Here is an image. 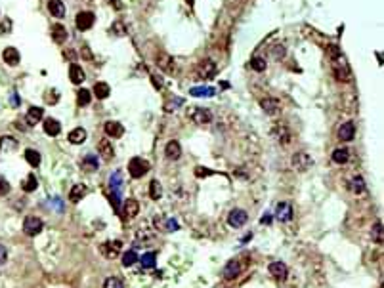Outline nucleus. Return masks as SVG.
<instances>
[{"instance_id":"50","label":"nucleus","mask_w":384,"mask_h":288,"mask_svg":"<svg viewBox=\"0 0 384 288\" xmlns=\"http://www.w3.org/2000/svg\"><path fill=\"white\" fill-rule=\"evenodd\" d=\"M285 58V48L283 46H277V48H273V59H283Z\"/></svg>"},{"instance_id":"45","label":"nucleus","mask_w":384,"mask_h":288,"mask_svg":"<svg viewBox=\"0 0 384 288\" xmlns=\"http://www.w3.org/2000/svg\"><path fill=\"white\" fill-rule=\"evenodd\" d=\"M10 189H12V185H10V181L4 178V176H0V197H4V195H8L10 193Z\"/></svg>"},{"instance_id":"18","label":"nucleus","mask_w":384,"mask_h":288,"mask_svg":"<svg viewBox=\"0 0 384 288\" xmlns=\"http://www.w3.org/2000/svg\"><path fill=\"white\" fill-rule=\"evenodd\" d=\"M98 151H100L101 159L105 160H111L115 157V149H113V144L107 140V138H103L100 140V144H98Z\"/></svg>"},{"instance_id":"38","label":"nucleus","mask_w":384,"mask_h":288,"mask_svg":"<svg viewBox=\"0 0 384 288\" xmlns=\"http://www.w3.org/2000/svg\"><path fill=\"white\" fill-rule=\"evenodd\" d=\"M21 187H23V191H27V193H31V191H37V187H39V181H37V176H33V174H29L27 176V180L21 183Z\"/></svg>"},{"instance_id":"42","label":"nucleus","mask_w":384,"mask_h":288,"mask_svg":"<svg viewBox=\"0 0 384 288\" xmlns=\"http://www.w3.org/2000/svg\"><path fill=\"white\" fill-rule=\"evenodd\" d=\"M182 103H184L182 98H171V101H167V103H165V111H167V113H172V111H176Z\"/></svg>"},{"instance_id":"10","label":"nucleus","mask_w":384,"mask_h":288,"mask_svg":"<svg viewBox=\"0 0 384 288\" xmlns=\"http://www.w3.org/2000/svg\"><path fill=\"white\" fill-rule=\"evenodd\" d=\"M94 21H96V15L92 14V12H79V14H77V19H75V23H77V29H79V31L92 29Z\"/></svg>"},{"instance_id":"33","label":"nucleus","mask_w":384,"mask_h":288,"mask_svg":"<svg viewBox=\"0 0 384 288\" xmlns=\"http://www.w3.org/2000/svg\"><path fill=\"white\" fill-rule=\"evenodd\" d=\"M371 237L377 245H383L384 241V235H383V221H375L373 227H371Z\"/></svg>"},{"instance_id":"51","label":"nucleus","mask_w":384,"mask_h":288,"mask_svg":"<svg viewBox=\"0 0 384 288\" xmlns=\"http://www.w3.org/2000/svg\"><path fill=\"white\" fill-rule=\"evenodd\" d=\"M6 259H8V250H6V246L0 245V265H4Z\"/></svg>"},{"instance_id":"47","label":"nucleus","mask_w":384,"mask_h":288,"mask_svg":"<svg viewBox=\"0 0 384 288\" xmlns=\"http://www.w3.org/2000/svg\"><path fill=\"white\" fill-rule=\"evenodd\" d=\"M213 170H209V168H203V166H197L195 168V176L197 178H209V176H213Z\"/></svg>"},{"instance_id":"21","label":"nucleus","mask_w":384,"mask_h":288,"mask_svg":"<svg viewBox=\"0 0 384 288\" xmlns=\"http://www.w3.org/2000/svg\"><path fill=\"white\" fill-rule=\"evenodd\" d=\"M123 210H125V217L132 219V217L138 216V212H140V204H138L136 199H127V201L123 202Z\"/></svg>"},{"instance_id":"24","label":"nucleus","mask_w":384,"mask_h":288,"mask_svg":"<svg viewBox=\"0 0 384 288\" xmlns=\"http://www.w3.org/2000/svg\"><path fill=\"white\" fill-rule=\"evenodd\" d=\"M67 29L61 25V23H56V25H52V38H54V42L56 44H63L67 40Z\"/></svg>"},{"instance_id":"4","label":"nucleus","mask_w":384,"mask_h":288,"mask_svg":"<svg viewBox=\"0 0 384 288\" xmlns=\"http://www.w3.org/2000/svg\"><path fill=\"white\" fill-rule=\"evenodd\" d=\"M291 164H293V168L297 172H308L312 168L313 160L308 153H295L293 159H291Z\"/></svg>"},{"instance_id":"22","label":"nucleus","mask_w":384,"mask_h":288,"mask_svg":"<svg viewBox=\"0 0 384 288\" xmlns=\"http://www.w3.org/2000/svg\"><path fill=\"white\" fill-rule=\"evenodd\" d=\"M2 59L8 63V65H17L19 63V59H21V56H19V52L15 50L14 46H8V48H4V52H2Z\"/></svg>"},{"instance_id":"2","label":"nucleus","mask_w":384,"mask_h":288,"mask_svg":"<svg viewBox=\"0 0 384 288\" xmlns=\"http://www.w3.org/2000/svg\"><path fill=\"white\" fill-rule=\"evenodd\" d=\"M149 172V162L142 157H134L128 162V174L134 178V180H140L145 174Z\"/></svg>"},{"instance_id":"31","label":"nucleus","mask_w":384,"mask_h":288,"mask_svg":"<svg viewBox=\"0 0 384 288\" xmlns=\"http://www.w3.org/2000/svg\"><path fill=\"white\" fill-rule=\"evenodd\" d=\"M109 94H111V88H109V84H105V82H96V84H94V96H96L98 100H105V98H109Z\"/></svg>"},{"instance_id":"6","label":"nucleus","mask_w":384,"mask_h":288,"mask_svg":"<svg viewBox=\"0 0 384 288\" xmlns=\"http://www.w3.org/2000/svg\"><path fill=\"white\" fill-rule=\"evenodd\" d=\"M155 61H157V67H159L163 72H167V74H174V72L178 71V65H176L174 58L169 56V54H165V52L159 54Z\"/></svg>"},{"instance_id":"46","label":"nucleus","mask_w":384,"mask_h":288,"mask_svg":"<svg viewBox=\"0 0 384 288\" xmlns=\"http://www.w3.org/2000/svg\"><path fill=\"white\" fill-rule=\"evenodd\" d=\"M113 35L117 36H123V35H127V29H125V25H123V21H115L113 23Z\"/></svg>"},{"instance_id":"13","label":"nucleus","mask_w":384,"mask_h":288,"mask_svg":"<svg viewBox=\"0 0 384 288\" xmlns=\"http://www.w3.org/2000/svg\"><path fill=\"white\" fill-rule=\"evenodd\" d=\"M260 107L266 111V115H279L281 113V103L279 100H275V98H264V100H260Z\"/></svg>"},{"instance_id":"25","label":"nucleus","mask_w":384,"mask_h":288,"mask_svg":"<svg viewBox=\"0 0 384 288\" xmlns=\"http://www.w3.org/2000/svg\"><path fill=\"white\" fill-rule=\"evenodd\" d=\"M350 191H352L354 195H365V191H367L365 180H363L361 176H354L352 181H350Z\"/></svg>"},{"instance_id":"14","label":"nucleus","mask_w":384,"mask_h":288,"mask_svg":"<svg viewBox=\"0 0 384 288\" xmlns=\"http://www.w3.org/2000/svg\"><path fill=\"white\" fill-rule=\"evenodd\" d=\"M354 138H356V124L352 120H348V122H344L341 128H339V140H342V142H352Z\"/></svg>"},{"instance_id":"27","label":"nucleus","mask_w":384,"mask_h":288,"mask_svg":"<svg viewBox=\"0 0 384 288\" xmlns=\"http://www.w3.org/2000/svg\"><path fill=\"white\" fill-rule=\"evenodd\" d=\"M48 12L54 15V17H63L65 15V6L61 0H48Z\"/></svg>"},{"instance_id":"16","label":"nucleus","mask_w":384,"mask_h":288,"mask_svg":"<svg viewBox=\"0 0 384 288\" xmlns=\"http://www.w3.org/2000/svg\"><path fill=\"white\" fill-rule=\"evenodd\" d=\"M165 155H167V159L171 160H178L182 157V145L178 144L176 140H171L167 147H165Z\"/></svg>"},{"instance_id":"8","label":"nucleus","mask_w":384,"mask_h":288,"mask_svg":"<svg viewBox=\"0 0 384 288\" xmlns=\"http://www.w3.org/2000/svg\"><path fill=\"white\" fill-rule=\"evenodd\" d=\"M121 250H123V243H121V241H107V243H103V245L100 246V252L103 254V258H107V259L119 258Z\"/></svg>"},{"instance_id":"35","label":"nucleus","mask_w":384,"mask_h":288,"mask_svg":"<svg viewBox=\"0 0 384 288\" xmlns=\"http://www.w3.org/2000/svg\"><path fill=\"white\" fill-rule=\"evenodd\" d=\"M140 261H142V265L145 269H153L157 263V254L155 252H145L142 258H140Z\"/></svg>"},{"instance_id":"20","label":"nucleus","mask_w":384,"mask_h":288,"mask_svg":"<svg viewBox=\"0 0 384 288\" xmlns=\"http://www.w3.org/2000/svg\"><path fill=\"white\" fill-rule=\"evenodd\" d=\"M43 107H31L27 111V115H25V122H27L29 126H37L41 120H43Z\"/></svg>"},{"instance_id":"3","label":"nucleus","mask_w":384,"mask_h":288,"mask_svg":"<svg viewBox=\"0 0 384 288\" xmlns=\"http://www.w3.org/2000/svg\"><path fill=\"white\" fill-rule=\"evenodd\" d=\"M189 118L197 124V126H205L213 120V111L211 109H205V107H191L189 109Z\"/></svg>"},{"instance_id":"11","label":"nucleus","mask_w":384,"mask_h":288,"mask_svg":"<svg viewBox=\"0 0 384 288\" xmlns=\"http://www.w3.org/2000/svg\"><path fill=\"white\" fill-rule=\"evenodd\" d=\"M268 271H270V275L277 281V283H285V281H287V275H289L287 265H285L283 261H273V263H270Z\"/></svg>"},{"instance_id":"19","label":"nucleus","mask_w":384,"mask_h":288,"mask_svg":"<svg viewBox=\"0 0 384 288\" xmlns=\"http://www.w3.org/2000/svg\"><path fill=\"white\" fill-rule=\"evenodd\" d=\"M271 134H273V138L279 142L281 145L289 144V140H291V134H289V128L285 126V124H275L273 130H271Z\"/></svg>"},{"instance_id":"32","label":"nucleus","mask_w":384,"mask_h":288,"mask_svg":"<svg viewBox=\"0 0 384 288\" xmlns=\"http://www.w3.org/2000/svg\"><path fill=\"white\" fill-rule=\"evenodd\" d=\"M350 160V151L348 149H335L333 151V162L335 164H346Z\"/></svg>"},{"instance_id":"53","label":"nucleus","mask_w":384,"mask_h":288,"mask_svg":"<svg viewBox=\"0 0 384 288\" xmlns=\"http://www.w3.org/2000/svg\"><path fill=\"white\" fill-rule=\"evenodd\" d=\"M262 223H264V225H270V223H271V216H270V214L262 216Z\"/></svg>"},{"instance_id":"54","label":"nucleus","mask_w":384,"mask_h":288,"mask_svg":"<svg viewBox=\"0 0 384 288\" xmlns=\"http://www.w3.org/2000/svg\"><path fill=\"white\" fill-rule=\"evenodd\" d=\"M83 52H85L83 56H85L86 59H92V54H90V50H88V46H85V48H83Z\"/></svg>"},{"instance_id":"44","label":"nucleus","mask_w":384,"mask_h":288,"mask_svg":"<svg viewBox=\"0 0 384 288\" xmlns=\"http://www.w3.org/2000/svg\"><path fill=\"white\" fill-rule=\"evenodd\" d=\"M191 96H214V90L213 88H191V92H189Z\"/></svg>"},{"instance_id":"30","label":"nucleus","mask_w":384,"mask_h":288,"mask_svg":"<svg viewBox=\"0 0 384 288\" xmlns=\"http://www.w3.org/2000/svg\"><path fill=\"white\" fill-rule=\"evenodd\" d=\"M81 168L83 170H88V172H94V170H98L100 168V162H98V157H94V155H88L83 159L81 162Z\"/></svg>"},{"instance_id":"36","label":"nucleus","mask_w":384,"mask_h":288,"mask_svg":"<svg viewBox=\"0 0 384 288\" xmlns=\"http://www.w3.org/2000/svg\"><path fill=\"white\" fill-rule=\"evenodd\" d=\"M149 197L153 201H159L163 197V187H161V183L157 180H151V183H149Z\"/></svg>"},{"instance_id":"12","label":"nucleus","mask_w":384,"mask_h":288,"mask_svg":"<svg viewBox=\"0 0 384 288\" xmlns=\"http://www.w3.org/2000/svg\"><path fill=\"white\" fill-rule=\"evenodd\" d=\"M275 217L281 221V223H287L293 219V204L291 202H279L277 208H275Z\"/></svg>"},{"instance_id":"5","label":"nucleus","mask_w":384,"mask_h":288,"mask_svg":"<svg viewBox=\"0 0 384 288\" xmlns=\"http://www.w3.org/2000/svg\"><path fill=\"white\" fill-rule=\"evenodd\" d=\"M44 229V221L37 216H27L23 221V233L29 237H37Z\"/></svg>"},{"instance_id":"7","label":"nucleus","mask_w":384,"mask_h":288,"mask_svg":"<svg viewBox=\"0 0 384 288\" xmlns=\"http://www.w3.org/2000/svg\"><path fill=\"white\" fill-rule=\"evenodd\" d=\"M197 78L199 80H211L214 74H216V63L211 61V59H205V61H201L199 65H197Z\"/></svg>"},{"instance_id":"43","label":"nucleus","mask_w":384,"mask_h":288,"mask_svg":"<svg viewBox=\"0 0 384 288\" xmlns=\"http://www.w3.org/2000/svg\"><path fill=\"white\" fill-rule=\"evenodd\" d=\"M251 67H253V69H255L256 72L266 71V59H262V58H253V59H251Z\"/></svg>"},{"instance_id":"48","label":"nucleus","mask_w":384,"mask_h":288,"mask_svg":"<svg viewBox=\"0 0 384 288\" xmlns=\"http://www.w3.org/2000/svg\"><path fill=\"white\" fill-rule=\"evenodd\" d=\"M10 31H12V19H8V17H6V19L0 23V33L4 35V33H10Z\"/></svg>"},{"instance_id":"17","label":"nucleus","mask_w":384,"mask_h":288,"mask_svg":"<svg viewBox=\"0 0 384 288\" xmlns=\"http://www.w3.org/2000/svg\"><path fill=\"white\" fill-rule=\"evenodd\" d=\"M239 273H241V263L237 259H231V261L226 263V267H224V279L226 281H233Z\"/></svg>"},{"instance_id":"29","label":"nucleus","mask_w":384,"mask_h":288,"mask_svg":"<svg viewBox=\"0 0 384 288\" xmlns=\"http://www.w3.org/2000/svg\"><path fill=\"white\" fill-rule=\"evenodd\" d=\"M86 136H88V134H86V130L79 126V128H73L71 132H69V138H67V140H69V144L79 145V144H83V142H85Z\"/></svg>"},{"instance_id":"28","label":"nucleus","mask_w":384,"mask_h":288,"mask_svg":"<svg viewBox=\"0 0 384 288\" xmlns=\"http://www.w3.org/2000/svg\"><path fill=\"white\" fill-rule=\"evenodd\" d=\"M44 132H46V136L56 138L57 134L61 132V124L57 122L56 118H46V120H44Z\"/></svg>"},{"instance_id":"39","label":"nucleus","mask_w":384,"mask_h":288,"mask_svg":"<svg viewBox=\"0 0 384 288\" xmlns=\"http://www.w3.org/2000/svg\"><path fill=\"white\" fill-rule=\"evenodd\" d=\"M136 261H138V254H136L134 250L123 252V265H125V267H132Z\"/></svg>"},{"instance_id":"1","label":"nucleus","mask_w":384,"mask_h":288,"mask_svg":"<svg viewBox=\"0 0 384 288\" xmlns=\"http://www.w3.org/2000/svg\"><path fill=\"white\" fill-rule=\"evenodd\" d=\"M329 56H331V61H333V71H335V76L337 80H348L350 78V67L346 63V59L342 56V52L337 48V46H329Z\"/></svg>"},{"instance_id":"40","label":"nucleus","mask_w":384,"mask_h":288,"mask_svg":"<svg viewBox=\"0 0 384 288\" xmlns=\"http://www.w3.org/2000/svg\"><path fill=\"white\" fill-rule=\"evenodd\" d=\"M0 149L2 151H15L17 149V142L14 138H2L0 140Z\"/></svg>"},{"instance_id":"15","label":"nucleus","mask_w":384,"mask_h":288,"mask_svg":"<svg viewBox=\"0 0 384 288\" xmlns=\"http://www.w3.org/2000/svg\"><path fill=\"white\" fill-rule=\"evenodd\" d=\"M105 134L109 136V138H113V140H119V138H123L125 136V128H123V124L121 122H115V120H107L105 122Z\"/></svg>"},{"instance_id":"49","label":"nucleus","mask_w":384,"mask_h":288,"mask_svg":"<svg viewBox=\"0 0 384 288\" xmlns=\"http://www.w3.org/2000/svg\"><path fill=\"white\" fill-rule=\"evenodd\" d=\"M151 82H153L155 90H163V88H165V82H163V78H161V76H157V74H151Z\"/></svg>"},{"instance_id":"41","label":"nucleus","mask_w":384,"mask_h":288,"mask_svg":"<svg viewBox=\"0 0 384 288\" xmlns=\"http://www.w3.org/2000/svg\"><path fill=\"white\" fill-rule=\"evenodd\" d=\"M103 288H125V283L119 277H107L103 283Z\"/></svg>"},{"instance_id":"9","label":"nucleus","mask_w":384,"mask_h":288,"mask_svg":"<svg viewBox=\"0 0 384 288\" xmlns=\"http://www.w3.org/2000/svg\"><path fill=\"white\" fill-rule=\"evenodd\" d=\"M249 221V214L241 210V208H235V210H231L228 216V223L229 227H235V229H241L243 225Z\"/></svg>"},{"instance_id":"26","label":"nucleus","mask_w":384,"mask_h":288,"mask_svg":"<svg viewBox=\"0 0 384 288\" xmlns=\"http://www.w3.org/2000/svg\"><path fill=\"white\" fill-rule=\"evenodd\" d=\"M86 185H83V183H77V185H73L71 191H69V201L71 202H81L83 199L86 197Z\"/></svg>"},{"instance_id":"37","label":"nucleus","mask_w":384,"mask_h":288,"mask_svg":"<svg viewBox=\"0 0 384 288\" xmlns=\"http://www.w3.org/2000/svg\"><path fill=\"white\" fill-rule=\"evenodd\" d=\"M25 160L31 166H41V153H37L35 149H25Z\"/></svg>"},{"instance_id":"23","label":"nucleus","mask_w":384,"mask_h":288,"mask_svg":"<svg viewBox=\"0 0 384 288\" xmlns=\"http://www.w3.org/2000/svg\"><path fill=\"white\" fill-rule=\"evenodd\" d=\"M69 78H71L73 84H83V82H85V78H86L83 67H81V65H77V63H73L71 67H69Z\"/></svg>"},{"instance_id":"34","label":"nucleus","mask_w":384,"mask_h":288,"mask_svg":"<svg viewBox=\"0 0 384 288\" xmlns=\"http://www.w3.org/2000/svg\"><path fill=\"white\" fill-rule=\"evenodd\" d=\"M90 101H92V94H90V90L81 88V90L77 92V103H79L81 107H86V105H90Z\"/></svg>"},{"instance_id":"52","label":"nucleus","mask_w":384,"mask_h":288,"mask_svg":"<svg viewBox=\"0 0 384 288\" xmlns=\"http://www.w3.org/2000/svg\"><path fill=\"white\" fill-rule=\"evenodd\" d=\"M75 58H77L75 50H67V52H65V59H75Z\"/></svg>"}]
</instances>
